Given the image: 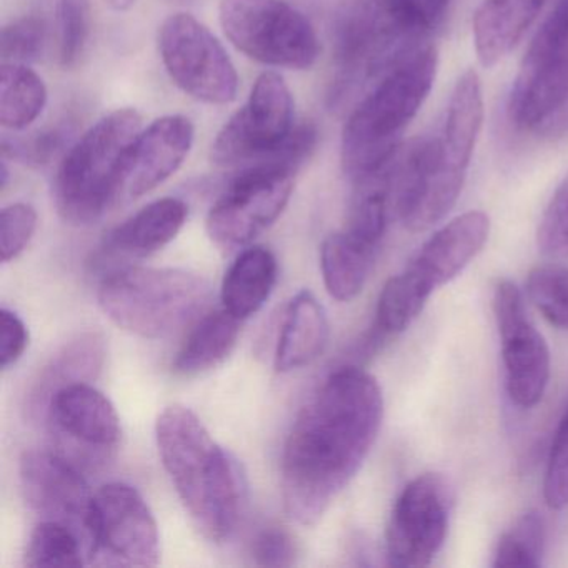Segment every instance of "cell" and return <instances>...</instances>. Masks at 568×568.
<instances>
[{"instance_id": "6da1fadb", "label": "cell", "mask_w": 568, "mask_h": 568, "mask_svg": "<svg viewBox=\"0 0 568 568\" xmlns=\"http://www.w3.org/2000/svg\"><path fill=\"white\" fill-rule=\"evenodd\" d=\"M384 420L374 375L342 367L308 398L285 440L281 491L297 524H317L371 454Z\"/></svg>"}, {"instance_id": "7a4b0ae2", "label": "cell", "mask_w": 568, "mask_h": 568, "mask_svg": "<svg viewBox=\"0 0 568 568\" xmlns=\"http://www.w3.org/2000/svg\"><path fill=\"white\" fill-rule=\"evenodd\" d=\"M484 122L477 72L460 75L440 128L395 155L394 209L412 232L437 225L457 204Z\"/></svg>"}, {"instance_id": "3957f363", "label": "cell", "mask_w": 568, "mask_h": 568, "mask_svg": "<svg viewBox=\"0 0 568 568\" xmlns=\"http://www.w3.org/2000/svg\"><path fill=\"white\" fill-rule=\"evenodd\" d=\"M155 440L162 465L195 527L209 540H229L247 505V480L239 462L184 405L162 410Z\"/></svg>"}, {"instance_id": "277c9868", "label": "cell", "mask_w": 568, "mask_h": 568, "mask_svg": "<svg viewBox=\"0 0 568 568\" xmlns=\"http://www.w3.org/2000/svg\"><path fill=\"white\" fill-rule=\"evenodd\" d=\"M437 68L434 45H417L352 111L342 134V168L352 182L384 168L397 154L402 135L434 88Z\"/></svg>"}, {"instance_id": "5b68a950", "label": "cell", "mask_w": 568, "mask_h": 568, "mask_svg": "<svg viewBox=\"0 0 568 568\" xmlns=\"http://www.w3.org/2000/svg\"><path fill=\"white\" fill-rule=\"evenodd\" d=\"M98 298L118 327L159 341L192 327L207 314L212 285L185 268L128 265L104 275Z\"/></svg>"}, {"instance_id": "8992f818", "label": "cell", "mask_w": 568, "mask_h": 568, "mask_svg": "<svg viewBox=\"0 0 568 568\" xmlns=\"http://www.w3.org/2000/svg\"><path fill=\"white\" fill-rule=\"evenodd\" d=\"M141 129L134 109H118L69 148L54 184L55 205L65 222L94 224L111 207L124 191L129 158Z\"/></svg>"}, {"instance_id": "52a82bcc", "label": "cell", "mask_w": 568, "mask_h": 568, "mask_svg": "<svg viewBox=\"0 0 568 568\" xmlns=\"http://www.w3.org/2000/svg\"><path fill=\"white\" fill-rule=\"evenodd\" d=\"M219 19L231 44L261 64L305 71L321 54L314 26L285 0H222Z\"/></svg>"}, {"instance_id": "ba28073f", "label": "cell", "mask_w": 568, "mask_h": 568, "mask_svg": "<svg viewBox=\"0 0 568 568\" xmlns=\"http://www.w3.org/2000/svg\"><path fill=\"white\" fill-rule=\"evenodd\" d=\"M567 101L568 0H557L521 59L508 95V119L518 131L538 132Z\"/></svg>"}, {"instance_id": "9c48e42d", "label": "cell", "mask_w": 568, "mask_h": 568, "mask_svg": "<svg viewBox=\"0 0 568 568\" xmlns=\"http://www.w3.org/2000/svg\"><path fill=\"white\" fill-rule=\"evenodd\" d=\"M294 99L284 79L264 72L247 104L235 112L212 144L211 158L221 168H248L274 161L294 132Z\"/></svg>"}, {"instance_id": "30bf717a", "label": "cell", "mask_w": 568, "mask_h": 568, "mask_svg": "<svg viewBox=\"0 0 568 568\" xmlns=\"http://www.w3.org/2000/svg\"><path fill=\"white\" fill-rule=\"evenodd\" d=\"M295 169L277 162L239 172L207 215V234L225 248L244 247L275 224L291 201Z\"/></svg>"}, {"instance_id": "8fae6325", "label": "cell", "mask_w": 568, "mask_h": 568, "mask_svg": "<svg viewBox=\"0 0 568 568\" xmlns=\"http://www.w3.org/2000/svg\"><path fill=\"white\" fill-rule=\"evenodd\" d=\"M165 71L181 91L205 104H231L239 74L227 51L204 24L189 14L165 19L159 31Z\"/></svg>"}, {"instance_id": "7c38bea8", "label": "cell", "mask_w": 568, "mask_h": 568, "mask_svg": "<svg viewBox=\"0 0 568 568\" xmlns=\"http://www.w3.org/2000/svg\"><path fill=\"white\" fill-rule=\"evenodd\" d=\"M92 561L125 567H155L161 560L159 525L138 488L122 481L94 494L91 510Z\"/></svg>"}, {"instance_id": "4fadbf2b", "label": "cell", "mask_w": 568, "mask_h": 568, "mask_svg": "<svg viewBox=\"0 0 568 568\" xmlns=\"http://www.w3.org/2000/svg\"><path fill=\"white\" fill-rule=\"evenodd\" d=\"M450 505V488L442 475L422 474L408 481L387 525L388 564L400 568L430 565L447 538Z\"/></svg>"}, {"instance_id": "5bb4252c", "label": "cell", "mask_w": 568, "mask_h": 568, "mask_svg": "<svg viewBox=\"0 0 568 568\" xmlns=\"http://www.w3.org/2000/svg\"><path fill=\"white\" fill-rule=\"evenodd\" d=\"M494 314L500 334L505 387L517 407L540 404L550 381V351L528 317L517 285L500 281L494 291Z\"/></svg>"}, {"instance_id": "9a60e30c", "label": "cell", "mask_w": 568, "mask_h": 568, "mask_svg": "<svg viewBox=\"0 0 568 568\" xmlns=\"http://www.w3.org/2000/svg\"><path fill=\"white\" fill-rule=\"evenodd\" d=\"M22 494L41 520L61 521L74 528L85 547H91V510L94 494L78 465L65 455L49 450H29L22 455Z\"/></svg>"}, {"instance_id": "2e32d148", "label": "cell", "mask_w": 568, "mask_h": 568, "mask_svg": "<svg viewBox=\"0 0 568 568\" xmlns=\"http://www.w3.org/2000/svg\"><path fill=\"white\" fill-rule=\"evenodd\" d=\"M490 235L485 212L458 215L438 229L400 272V277L428 302L435 291L448 284L480 254Z\"/></svg>"}, {"instance_id": "e0dca14e", "label": "cell", "mask_w": 568, "mask_h": 568, "mask_svg": "<svg viewBox=\"0 0 568 568\" xmlns=\"http://www.w3.org/2000/svg\"><path fill=\"white\" fill-rule=\"evenodd\" d=\"M54 432L69 445L92 454H109L122 438L121 418L108 395L91 382H75L59 388L48 407Z\"/></svg>"}, {"instance_id": "ac0fdd59", "label": "cell", "mask_w": 568, "mask_h": 568, "mask_svg": "<svg viewBox=\"0 0 568 568\" xmlns=\"http://www.w3.org/2000/svg\"><path fill=\"white\" fill-rule=\"evenodd\" d=\"M194 124L184 115H165L135 139L124 191L138 199L164 184L184 164L194 144Z\"/></svg>"}, {"instance_id": "d6986e66", "label": "cell", "mask_w": 568, "mask_h": 568, "mask_svg": "<svg viewBox=\"0 0 568 568\" xmlns=\"http://www.w3.org/2000/svg\"><path fill=\"white\" fill-rule=\"evenodd\" d=\"M187 217V204L181 199H159L112 229L98 255L101 262L149 257L178 237Z\"/></svg>"}, {"instance_id": "ffe728a7", "label": "cell", "mask_w": 568, "mask_h": 568, "mask_svg": "<svg viewBox=\"0 0 568 568\" xmlns=\"http://www.w3.org/2000/svg\"><path fill=\"white\" fill-rule=\"evenodd\" d=\"M547 0H484L474 16V45L484 68L504 61L537 21Z\"/></svg>"}, {"instance_id": "44dd1931", "label": "cell", "mask_w": 568, "mask_h": 568, "mask_svg": "<svg viewBox=\"0 0 568 568\" xmlns=\"http://www.w3.org/2000/svg\"><path fill=\"white\" fill-rule=\"evenodd\" d=\"M328 318L324 305L311 291L292 298L275 348V371L281 374L311 365L327 347Z\"/></svg>"}, {"instance_id": "7402d4cb", "label": "cell", "mask_w": 568, "mask_h": 568, "mask_svg": "<svg viewBox=\"0 0 568 568\" xmlns=\"http://www.w3.org/2000/svg\"><path fill=\"white\" fill-rule=\"evenodd\" d=\"M277 274L274 252L262 245L244 248L225 272L221 288L222 307L241 321H247L271 298Z\"/></svg>"}, {"instance_id": "603a6c76", "label": "cell", "mask_w": 568, "mask_h": 568, "mask_svg": "<svg viewBox=\"0 0 568 568\" xmlns=\"http://www.w3.org/2000/svg\"><path fill=\"white\" fill-rule=\"evenodd\" d=\"M377 251V245L355 237L345 229L322 242V277L332 298L351 302L364 291Z\"/></svg>"}, {"instance_id": "cb8c5ba5", "label": "cell", "mask_w": 568, "mask_h": 568, "mask_svg": "<svg viewBox=\"0 0 568 568\" xmlns=\"http://www.w3.org/2000/svg\"><path fill=\"white\" fill-rule=\"evenodd\" d=\"M242 322L224 307L202 315L192 325L172 371L182 377H194L221 365L237 344Z\"/></svg>"}, {"instance_id": "d4e9b609", "label": "cell", "mask_w": 568, "mask_h": 568, "mask_svg": "<svg viewBox=\"0 0 568 568\" xmlns=\"http://www.w3.org/2000/svg\"><path fill=\"white\" fill-rule=\"evenodd\" d=\"M105 361V341L101 334H84L65 345L42 371L31 392V408L45 412L59 388L75 382H92L101 374Z\"/></svg>"}, {"instance_id": "484cf974", "label": "cell", "mask_w": 568, "mask_h": 568, "mask_svg": "<svg viewBox=\"0 0 568 568\" xmlns=\"http://www.w3.org/2000/svg\"><path fill=\"white\" fill-rule=\"evenodd\" d=\"M48 104L44 81L28 65L6 64L0 72V124L9 131H22Z\"/></svg>"}, {"instance_id": "4316f807", "label": "cell", "mask_w": 568, "mask_h": 568, "mask_svg": "<svg viewBox=\"0 0 568 568\" xmlns=\"http://www.w3.org/2000/svg\"><path fill=\"white\" fill-rule=\"evenodd\" d=\"M88 547L74 528L54 520H39L29 537L24 554L28 568H79Z\"/></svg>"}, {"instance_id": "83f0119b", "label": "cell", "mask_w": 568, "mask_h": 568, "mask_svg": "<svg viewBox=\"0 0 568 568\" xmlns=\"http://www.w3.org/2000/svg\"><path fill=\"white\" fill-rule=\"evenodd\" d=\"M545 550V521L538 511L521 515L495 548L494 567H540Z\"/></svg>"}, {"instance_id": "f1b7e54d", "label": "cell", "mask_w": 568, "mask_h": 568, "mask_svg": "<svg viewBox=\"0 0 568 568\" xmlns=\"http://www.w3.org/2000/svg\"><path fill=\"white\" fill-rule=\"evenodd\" d=\"M527 294L538 312L561 331H568V267L540 265L528 274Z\"/></svg>"}, {"instance_id": "f546056e", "label": "cell", "mask_w": 568, "mask_h": 568, "mask_svg": "<svg viewBox=\"0 0 568 568\" xmlns=\"http://www.w3.org/2000/svg\"><path fill=\"white\" fill-rule=\"evenodd\" d=\"M91 29L88 0H59L58 54L62 68H74L84 54Z\"/></svg>"}, {"instance_id": "4dcf8cb0", "label": "cell", "mask_w": 568, "mask_h": 568, "mask_svg": "<svg viewBox=\"0 0 568 568\" xmlns=\"http://www.w3.org/2000/svg\"><path fill=\"white\" fill-rule=\"evenodd\" d=\"M71 125H55L42 129L28 138H4L2 141V159L22 162V164L41 168L49 164L72 138Z\"/></svg>"}, {"instance_id": "1f68e13d", "label": "cell", "mask_w": 568, "mask_h": 568, "mask_svg": "<svg viewBox=\"0 0 568 568\" xmlns=\"http://www.w3.org/2000/svg\"><path fill=\"white\" fill-rule=\"evenodd\" d=\"M448 4L450 0H390V14L402 38L408 44L418 45L440 24Z\"/></svg>"}, {"instance_id": "d6a6232c", "label": "cell", "mask_w": 568, "mask_h": 568, "mask_svg": "<svg viewBox=\"0 0 568 568\" xmlns=\"http://www.w3.org/2000/svg\"><path fill=\"white\" fill-rule=\"evenodd\" d=\"M45 48V24L29 16L2 29V59L6 64L28 65L39 61Z\"/></svg>"}, {"instance_id": "836d02e7", "label": "cell", "mask_w": 568, "mask_h": 568, "mask_svg": "<svg viewBox=\"0 0 568 568\" xmlns=\"http://www.w3.org/2000/svg\"><path fill=\"white\" fill-rule=\"evenodd\" d=\"M537 244L545 255L568 257V174L551 195L541 215Z\"/></svg>"}, {"instance_id": "e575fe53", "label": "cell", "mask_w": 568, "mask_h": 568, "mask_svg": "<svg viewBox=\"0 0 568 568\" xmlns=\"http://www.w3.org/2000/svg\"><path fill=\"white\" fill-rule=\"evenodd\" d=\"M38 229V212L32 205L18 202L0 212V254L2 262L16 261L31 244Z\"/></svg>"}, {"instance_id": "d590c367", "label": "cell", "mask_w": 568, "mask_h": 568, "mask_svg": "<svg viewBox=\"0 0 568 568\" xmlns=\"http://www.w3.org/2000/svg\"><path fill=\"white\" fill-rule=\"evenodd\" d=\"M544 497L548 507L554 510L568 507V408L558 425L550 455H548Z\"/></svg>"}, {"instance_id": "8d00e7d4", "label": "cell", "mask_w": 568, "mask_h": 568, "mask_svg": "<svg viewBox=\"0 0 568 568\" xmlns=\"http://www.w3.org/2000/svg\"><path fill=\"white\" fill-rule=\"evenodd\" d=\"M252 558L258 567H292L297 560V545L282 527H267L252 541Z\"/></svg>"}, {"instance_id": "74e56055", "label": "cell", "mask_w": 568, "mask_h": 568, "mask_svg": "<svg viewBox=\"0 0 568 568\" xmlns=\"http://www.w3.org/2000/svg\"><path fill=\"white\" fill-rule=\"evenodd\" d=\"M29 347V331L16 312L2 307L0 311V367L18 364Z\"/></svg>"}, {"instance_id": "f35d334b", "label": "cell", "mask_w": 568, "mask_h": 568, "mask_svg": "<svg viewBox=\"0 0 568 568\" xmlns=\"http://www.w3.org/2000/svg\"><path fill=\"white\" fill-rule=\"evenodd\" d=\"M538 132L550 135V138H565V135H568V101L560 109V112H557Z\"/></svg>"}, {"instance_id": "ab89813d", "label": "cell", "mask_w": 568, "mask_h": 568, "mask_svg": "<svg viewBox=\"0 0 568 568\" xmlns=\"http://www.w3.org/2000/svg\"><path fill=\"white\" fill-rule=\"evenodd\" d=\"M108 2L115 11H128L134 6L135 0H108Z\"/></svg>"}]
</instances>
